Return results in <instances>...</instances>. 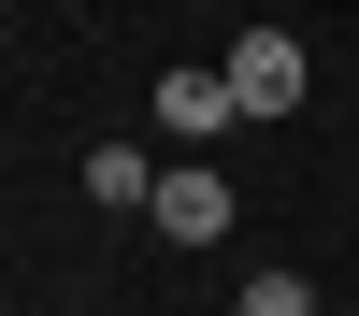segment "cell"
Returning <instances> with one entry per match:
<instances>
[{
    "mask_svg": "<svg viewBox=\"0 0 359 316\" xmlns=\"http://www.w3.org/2000/svg\"><path fill=\"white\" fill-rule=\"evenodd\" d=\"M144 216H158V245H230V172H201V158H172Z\"/></svg>",
    "mask_w": 359,
    "mask_h": 316,
    "instance_id": "1",
    "label": "cell"
},
{
    "mask_svg": "<svg viewBox=\"0 0 359 316\" xmlns=\"http://www.w3.org/2000/svg\"><path fill=\"white\" fill-rule=\"evenodd\" d=\"M230 101H245V115H287V101H302V29H245V43H230Z\"/></svg>",
    "mask_w": 359,
    "mask_h": 316,
    "instance_id": "2",
    "label": "cell"
},
{
    "mask_svg": "<svg viewBox=\"0 0 359 316\" xmlns=\"http://www.w3.org/2000/svg\"><path fill=\"white\" fill-rule=\"evenodd\" d=\"M230 115H245V101H230V72H158V130H172V144H216Z\"/></svg>",
    "mask_w": 359,
    "mask_h": 316,
    "instance_id": "3",
    "label": "cell"
},
{
    "mask_svg": "<svg viewBox=\"0 0 359 316\" xmlns=\"http://www.w3.org/2000/svg\"><path fill=\"white\" fill-rule=\"evenodd\" d=\"M86 201H101V216H144V201H158V158H144V144H86Z\"/></svg>",
    "mask_w": 359,
    "mask_h": 316,
    "instance_id": "4",
    "label": "cell"
},
{
    "mask_svg": "<svg viewBox=\"0 0 359 316\" xmlns=\"http://www.w3.org/2000/svg\"><path fill=\"white\" fill-rule=\"evenodd\" d=\"M230 316H316V287H302V273H259V287H245Z\"/></svg>",
    "mask_w": 359,
    "mask_h": 316,
    "instance_id": "5",
    "label": "cell"
},
{
    "mask_svg": "<svg viewBox=\"0 0 359 316\" xmlns=\"http://www.w3.org/2000/svg\"><path fill=\"white\" fill-rule=\"evenodd\" d=\"M316 316H345V302H316Z\"/></svg>",
    "mask_w": 359,
    "mask_h": 316,
    "instance_id": "6",
    "label": "cell"
}]
</instances>
